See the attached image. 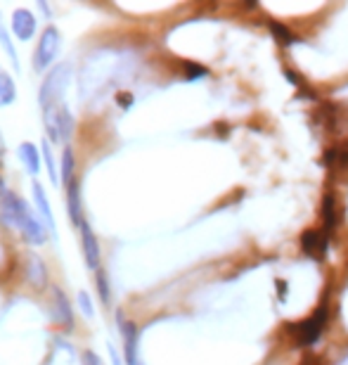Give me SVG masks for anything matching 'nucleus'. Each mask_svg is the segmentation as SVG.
<instances>
[{"mask_svg": "<svg viewBox=\"0 0 348 365\" xmlns=\"http://www.w3.org/2000/svg\"><path fill=\"white\" fill-rule=\"evenodd\" d=\"M81 250H83V259H85V266L93 268V271H100V245H97V235L93 232V228L85 221L81 228Z\"/></svg>", "mask_w": 348, "mask_h": 365, "instance_id": "nucleus-5", "label": "nucleus"}, {"mask_svg": "<svg viewBox=\"0 0 348 365\" xmlns=\"http://www.w3.org/2000/svg\"><path fill=\"white\" fill-rule=\"evenodd\" d=\"M53 297H55V302H53V316H55V320L67 332H71V330H74V311H71V302H69L67 294H64L60 287H53Z\"/></svg>", "mask_w": 348, "mask_h": 365, "instance_id": "nucleus-6", "label": "nucleus"}, {"mask_svg": "<svg viewBox=\"0 0 348 365\" xmlns=\"http://www.w3.org/2000/svg\"><path fill=\"white\" fill-rule=\"evenodd\" d=\"M10 26H12V36L21 43H28L33 38L36 29H38V17L26 10V7H19V10L12 12V19H10Z\"/></svg>", "mask_w": 348, "mask_h": 365, "instance_id": "nucleus-4", "label": "nucleus"}, {"mask_svg": "<svg viewBox=\"0 0 348 365\" xmlns=\"http://www.w3.org/2000/svg\"><path fill=\"white\" fill-rule=\"evenodd\" d=\"M26 282L31 284L33 289H46L48 284V268H46V261H43L38 254H28L26 257Z\"/></svg>", "mask_w": 348, "mask_h": 365, "instance_id": "nucleus-8", "label": "nucleus"}, {"mask_svg": "<svg viewBox=\"0 0 348 365\" xmlns=\"http://www.w3.org/2000/svg\"><path fill=\"white\" fill-rule=\"evenodd\" d=\"M19 232H21V237H24L28 245H36V247L43 245L48 240V228L38 221V216H36L33 211L28 214V218L24 221V225H21Z\"/></svg>", "mask_w": 348, "mask_h": 365, "instance_id": "nucleus-12", "label": "nucleus"}, {"mask_svg": "<svg viewBox=\"0 0 348 365\" xmlns=\"http://www.w3.org/2000/svg\"><path fill=\"white\" fill-rule=\"evenodd\" d=\"M67 211H69V218L71 223L76 225V228H81V225L85 223L83 221V214H81V192H78V182L71 180L67 185Z\"/></svg>", "mask_w": 348, "mask_h": 365, "instance_id": "nucleus-13", "label": "nucleus"}, {"mask_svg": "<svg viewBox=\"0 0 348 365\" xmlns=\"http://www.w3.org/2000/svg\"><path fill=\"white\" fill-rule=\"evenodd\" d=\"M110 356H112V363H114V365H123L121 359H119V351H116V349H114L112 344H110Z\"/></svg>", "mask_w": 348, "mask_h": 365, "instance_id": "nucleus-24", "label": "nucleus"}, {"mask_svg": "<svg viewBox=\"0 0 348 365\" xmlns=\"http://www.w3.org/2000/svg\"><path fill=\"white\" fill-rule=\"evenodd\" d=\"M119 330L123 337V354H126L128 365H140L137 363V327L119 313Z\"/></svg>", "mask_w": 348, "mask_h": 365, "instance_id": "nucleus-7", "label": "nucleus"}, {"mask_svg": "<svg viewBox=\"0 0 348 365\" xmlns=\"http://www.w3.org/2000/svg\"><path fill=\"white\" fill-rule=\"evenodd\" d=\"M33 207L36 211H38V216L43 218V225L53 232V237L57 235L55 232V216H53V209H50V202H48V195H46V190H43L41 182H33Z\"/></svg>", "mask_w": 348, "mask_h": 365, "instance_id": "nucleus-9", "label": "nucleus"}, {"mask_svg": "<svg viewBox=\"0 0 348 365\" xmlns=\"http://www.w3.org/2000/svg\"><path fill=\"white\" fill-rule=\"evenodd\" d=\"M71 76H74V69H71L69 62L55 64L53 71L43 78L41 91H38L41 112H43V109H53V107L64 105V93H67V88H69Z\"/></svg>", "mask_w": 348, "mask_h": 365, "instance_id": "nucleus-1", "label": "nucleus"}, {"mask_svg": "<svg viewBox=\"0 0 348 365\" xmlns=\"http://www.w3.org/2000/svg\"><path fill=\"white\" fill-rule=\"evenodd\" d=\"M5 159V138H3V130H0V164Z\"/></svg>", "mask_w": 348, "mask_h": 365, "instance_id": "nucleus-25", "label": "nucleus"}, {"mask_svg": "<svg viewBox=\"0 0 348 365\" xmlns=\"http://www.w3.org/2000/svg\"><path fill=\"white\" fill-rule=\"evenodd\" d=\"M327 318H329V311H327V302H322L317 306V311L310 316L308 320H301L299 325L294 327V334H296V344L299 346H310L320 339V334L325 332L327 327Z\"/></svg>", "mask_w": 348, "mask_h": 365, "instance_id": "nucleus-3", "label": "nucleus"}, {"mask_svg": "<svg viewBox=\"0 0 348 365\" xmlns=\"http://www.w3.org/2000/svg\"><path fill=\"white\" fill-rule=\"evenodd\" d=\"M270 29L275 34H278V38H280V43H285V46H289V43H294L296 41V36L289 31V29H285L282 24H278V21H270Z\"/></svg>", "mask_w": 348, "mask_h": 365, "instance_id": "nucleus-21", "label": "nucleus"}, {"mask_svg": "<svg viewBox=\"0 0 348 365\" xmlns=\"http://www.w3.org/2000/svg\"><path fill=\"white\" fill-rule=\"evenodd\" d=\"M322 218H325V235H332L337 225V207H334V195L327 192L322 200Z\"/></svg>", "mask_w": 348, "mask_h": 365, "instance_id": "nucleus-15", "label": "nucleus"}, {"mask_svg": "<svg viewBox=\"0 0 348 365\" xmlns=\"http://www.w3.org/2000/svg\"><path fill=\"white\" fill-rule=\"evenodd\" d=\"M60 180L62 182H69L74 180V152H71L69 145H64V152H62V169H60Z\"/></svg>", "mask_w": 348, "mask_h": 365, "instance_id": "nucleus-17", "label": "nucleus"}, {"mask_svg": "<svg viewBox=\"0 0 348 365\" xmlns=\"http://www.w3.org/2000/svg\"><path fill=\"white\" fill-rule=\"evenodd\" d=\"M78 306H81L83 316L85 318H93L95 316V309H93V302H90V294L88 292H78Z\"/></svg>", "mask_w": 348, "mask_h": 365, "instance_id": "nucleus-22", "label": "nucleus"}, {"mask_svg": "<svg viewBox=\"0 0 348 365\" xmlns=\"http://www.w3.org/2000/svg\"><path fill=\"white\" fill-rule=\"evenodd\" d=\"M17 100V88H14V81L7 71L0 69V107H7Z\"/></svg>", "mask_w": 348, "mask_h": 365, "instance_id": "nucleus-16", "label": "nucleus"}, {"mask_svg": "<svg viewBox=\"0 0 348 365\" xmlns=\"http://www.w3.org/2000/svg\"><path fill=\"white\" fill-rule=\"evenodd\" d=\"M95 282H97V292H100V299H102V304L110 309V304H112V289H110V280H107V275L105 271H97V277H95Z\"/></svg>", "mask_w": 348, "mask_h": 365, "instance_id": "nucleus-20", "label": "nucleus"}, {"mask_svg": "<svg viewBox=\"0 0 348 365\" xmlns=\"http://www.w3.org/2000/svg\"><path fill=\"white\" fill-rule=\"evenodd\" d=\"M62 50V34L57 26H46L38 38V46L33 50V57H31V67L36 71H46L48 67H53L55 57L60 55Z\"/></svg>", "mask_w": 348, "mask_h": 365, "instance_id": "nucleus-2", "label": "nucleus"}, {"mask_svg": "<svg viewBox=\"0 0 348 365\" xmlns=\"http://www.w3.org/2000/svg\"><path fill=\"white\" fill-rule=\"evenodd\" d=\"M0 46H3V50L7 53V57H10V62L14 64V71H19V57H17V50H14V46H12L10 31H7V29H5L3 19H0Z\"/></svg>", "mask_w": 348, "mask_h": 365, "instance_id": "nucleus-18", "label": "nucleus"}, {"mask_svg": "<svg viewBox=\"0 0 348 365\" xmlns=\"http://www.w3.org/2000/svg\"><path fill=\"white\" fill-rule=\"evenodd\" d=\"M81 363L83 365H105V361L100 359L95 351H90V349H85V351L81 354Z\"/></svg>", "mask_w": 348, "mask_h": 365, "instance_id": "nucleus-23", "label": "nucleus"}, {"mask_svg": "<svg viewBox=\"0 0 348 365\" xmlns=\"http://www.w3.org/2000/svg\"><path fill=\"white\" fill-rule=\"evenodd\" d=\"M17 155L24 164V169L28 176H38L41 173V164H43V152L36 148L33 143H21L17 148Z\"/></svg>", "mask_w": 348, "mask_h": 365, "instance_id": "nucleus-10", "label": "nucleus"}, {"mask_svg": "<svg viewBox=\"0 0 348 365\" xmlns=\"http://www.w3.org/2000/svg\"><path fill=\"white\" fill-rule=\"evenodd\" d=\"M301 247L308 257L313 259H322L325 252H327V235L320 230H306L301 235Z\"/></svg>", "mask_w": 348, "mask_h": 365, "instance_id": "nucleus-11", "label": "nucleus"}, {"mask_svg": "<svg viewBox=\"0 0 348 365\" xmlns=\"http://www.w3.org/2000/svg\"><path fill=\"white\" fill-rule=\"evenodd\" d=\"M55 116H57V130H60L62 143H67L69 138H71V130H74V119H71L69 107L67 105H60V107H57Z\"/></svg>", "mask_w": 348, "mask_h": 365, "instance_id": "nucleus-14", "label": "nucleus"}, {"mask_svg": "<svg viewBox=\"0 0 348 365\" xmlns=\"http://www.w3.org/2000/svg\"><path fill=\"white\" fill-rule=\"evenodd\" d=\"M41 152H43V162H46V169H48V178L53 180V185H60V171H57L55 166V157L53 152H50V143H43L41 145Z\"/></svg>", "mask_w": 348, "mask_h": 365, "instance_id": "nucleus-19", "label": "nucleus"}]
</instances>
